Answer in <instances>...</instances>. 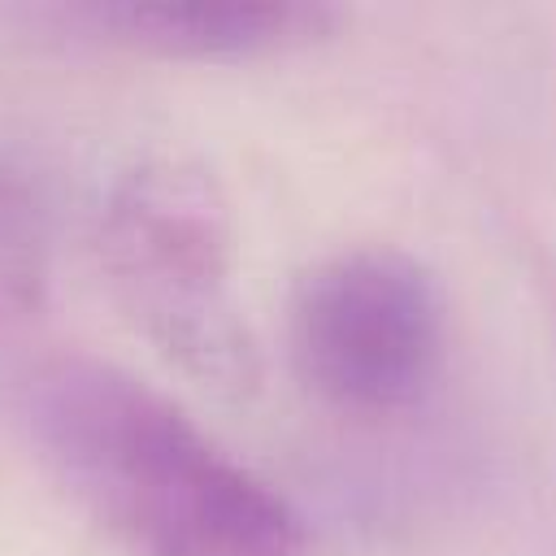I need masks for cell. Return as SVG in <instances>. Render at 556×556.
Wrapping results in <instances>:
<instances>
[{"instance_id": "277c9868", "label": "cell", "mask_w": 556, "mask_h": 556, "mask_svg": "<svg viewBox=\"0 0 556 556\" xmlns=\"http://www.w3.org/2000/svg\"><path fill=\"white\" fill-rule=\"evenodd\" d=\"M78 17L113 43L169 61H261L313 48L343 22L334 4L261 0V4H91Z\"/></svg>"}, {"instance_id": "3957f363", "label": "cell", "mask_w": 556, "mask_h": 556, "mask_svg": "<svg viewBox=\"0 0 556 556\" xmlns=\"http://www.w3.org/2000/svg\"><path fill=\"white\" fill-rule=\"evenodd\" d=\"M443 339L439 278L404 248L334 252L291 291V365L308 391L352 413L417 404L439 374Z\"/></svg>"}, {"instance_id": "7a4b0ae2", "label": "cell", "mask_w": 556, "mask_h": 556, "mask_svg": "<svg viewBox=\"0 0 556 556\" xmlns=\"http://www.w3.org/2000/svg\"><path fill=\"white\" fill-rule=\"evenodd\" d=\"M96 243L113 300L165 361L222 395L256 391L230 204L208 165L178 152L135 161L104 200Z\"/></svg>"}, {"instance_id": "5b68a950", "label": "cell", "mask_w": 556, "mask_h": 556, "mask_svg": "<svg viewBox=\"0 0 556 556\" xmlns=\"http://www.w3.org/2000/svg\"><path fill=\"white\" fill-rule=\"evenodd\" d=\"M48 252L30 200L0 178V321L22 317L43 300Z\"/></svg>"}, {"instance_id": "6da1fadb", "label": "cell", "mask_w": 556, "mask_h": 556, "mask_svg": "<svg viewBox=\"0 0 556 556\" xmlns=\"http://www.w3.org/2000/svg\"><path fill=\"white\" fill-rule=\"evenodd\" d=\"M48 473L135 556H304L300 513L122 365L56 356L22 395Z\"/></svg>"}]
</instances>
